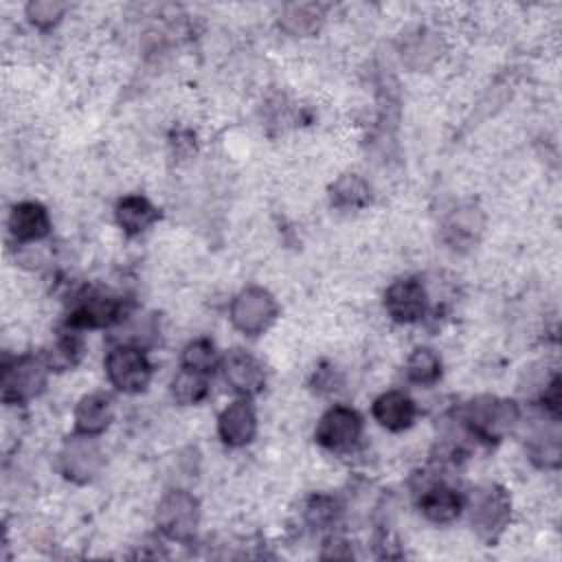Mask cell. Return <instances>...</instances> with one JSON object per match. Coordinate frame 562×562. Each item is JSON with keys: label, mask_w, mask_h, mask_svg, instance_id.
I'll list each match as a JSON object with an SVG mask.
<instances>
[{"label": "cell", "mask_w": 562, "mask_h": 562, "mask_svg": "<svg viewBox=\"0 0 562 562\" xmlns=\"http://www.w3.org/2000/svg\"><path fill=\"white\" fill-rule=\"evenodd\" d=\"M520 422V408L514 400L496 395L472 397L463 408V424L472 437L496 443L505 439Z\"/></svg>", "instance_id": "cell-1"}, {"label": "cell", "mask_w": 562, "mask_h": 562, "mask_svg": "<svg viewBox=\"0 0 562 562\" xmlns=\"http://www.w3.org/2000/svg\"><path fill=\"white\" fill-rule=\"evenodd\" d=\"M103 371L110 386L125 395L143 393L154 375L147 353L134 342L114 345L103 358Z\"/></svg>", "instance_id": "cell-2"}, {"label": "cell", "mask_w": 562, "mask_h": 562, "mask_svg": "<svg viewBox=\"0 0 562 562\" xmlns=\"http://www.w3.org/2000/svg\"><path fill=\"white\" fill-rule=\"evenodd\" d=\"M48 367L44 358L18 356L2 364L0 397L4 404H26L35 400L48 380Z\"/></svg>", "instance_id": "cell-3"}, {"label": "cell", "mask_w": 562, "mask_h": 562, "mask_svg": "<svg viewBox=\"0 0 562 562\" xmlns=\"http://www.w3.org/2000/svg\"><path fill=\"white\" fill-rule=\"evenodd\" d=\"M156 527L173 542L193 540L200 527V503L187 490H169L156 505Z\"/></svg>", "instance_id": "cell-4"}, {"label": "cell", "mask_w": 562, "mask_h": 562, "mask_svg": "<svg viewBox=\"0 0 562 562\" xmlns=\"http://www.w3.org/2000/svg\"><path fill=\"white\" fill-rule=\"evenodd\" d=\"M279 305L274 296L261 285H248L239 290L228 307V318L244 336H259L274 323Z\"/></svg>", "instance_id": "cell-5"}, {"label": "cell", "mask_w": 562, "mask_h": 562, "mask_svg": "<svg viewBox=\"0 0 562 562\" xmlns=\"http://www.w3.org/2000/svg\"><path fill=\"white\" fill-rule=\"evenodd\" d=\"M59 472L77 485L92 483L105 468V452L97 437L75 432L59 448Z\"/></svg>", "instance_id": "cell-6"}, {"label": "cell", "mask_w": 562, "mask_h": 562, "mask_svg": "<svg viewBox=\"0 0 562 562\" xmlns=\"http://www.w3.org/2000/svg\"><path fill=\"white\" fill-rule=\"evenodd\" d=\"M465 509L470 512L472 529L481 538L494 540L509 522L512 498L501 485L487 483L472 492L470 501H465Z\"/></svg>", "instance_id": "cell-7"}, {"label": "cell", "mask_w": 562, "mask_h": 562, "mask_svg": "<svg viewBox=\"0 0 562 562\" xmlns=\"http://www.w3.org/2000/svg\"><path fill=\"white\" fill-rule=\"evenodd\" d=\"M364 422L360 413L345 404H331L316 422L314 439L331 452H347L362 439Z\"/></svg>", "instance_id": "cell-8"}, {"label": "cell", "mask_w": 562, "mask_h": 562, "mask_svg": "<svg viewBox=\"0 0 562 562\" xmlns=\"http://www.w3.org/2000/svg\"><path fill=\"white\" fill-rule=\"evenodd\" d=\"M382 305L391 321L400 325H415L426 316L428 292L419 279L402 277L384 290Z\"/></svg>", "instance_id": "cell-9"}, {"label": "cell", "mask_w": 562, "mask_h": 562, "mask_svg": "<svg viewBox=\"0 0 562 562\" xmlns=\"http://www.w3.org/2000/svg\"><path fill=\"white\" fill-rule=\"evenodd\" d=\"M220 371L224 382L239 397H252L266 386L263 364L244 349H231L220 360Z\"/></svg>", "instance_id": "cell-10"}, {"label": "cell", "mask_w": 562, "mask_h": 562, "mask_svg": "<svg viewBox=\"0 0 562 562\" xmlns=\"http://www.w3.org/2000/svg\"><path fill=\"white\" fill-rule=\"evenodd\" d=\"M443 50H446L443 37L428 26L408 29L402 35L400 46H397L402 64L415 72H422V70H428L430 66H435L439 61V57L443 55Z\"/></svg>", "instance_id": "cell-11"}, {"label": "cell", "mask_w": 562, "mask_h": 562, "mask_svg": "<svg viewBox=\"0 0 562 562\" xmlns=\"http://www.w3.org/2000/svg\"><path fill=\"white\" fill-rule=\"evenodd\" d=\"M217 435L228 448H244L257 435V413L248 397L233 400L217 415Z\"/></svg>", "instance_id": "cell-12"}, {"label": "cell", "mask_w": 562, "mask_h": 562, "mask_svg": "<svg viewBox=\"0 0 562 562\" xmlns=\"http://www.w3.org/2000/svg\"><path fill=\"white\" fill-rule=\"evenodd\" d=\"M11 237L20 244H37L50 235V215L44 204L35 200H22L11 206L7 217Z\"/></svg>", "instance_id": "cell-13"}, {"label": "cell", "mask_w": 562, "mask_h": 562, "mask_svg": "<svg viewBox=\"0 0 562 562\" xmlns=\"http://www.w3.org/2000/svg\"><path fill=\"white\" fill-rule=\"evenodd\" d=\"M121 318V303L114 296L101 292H88L81 296L68 314V327L72 329H99L110 327Z\"/></svg>", "instance_id": "cell-14"}, {"label": "cell", "mask_w": 562, "mask_h": 562, "mask_svg": "<svg viewBox=\"0 0 562 562\" xmlns=\"http://www.w3.org/2000/svg\"><path fill=\"white\" fill-rule=\"evenodd\" d=\"M417 507L422 516L435 525H448L465 509V498L448 483L435 481L419 492Z\"/></svg>", "instance_id": "cell-15"}, {"label": "cell", "mask_w": 562, "mask_h": 562, "mask_svg": "<svg viewBox=\"0 0 562 562\" xmlns=\"http://www.w3.org/2000/svg\"><path fill=\"white\" fill-rule=\"evenodd\" d=\"M371 415L389 432H402L415 424L417 404L415 400L397 389L380 393L371 404Z\"/></svg>", "instance_id": "cell-16"}, {"label": "cell", "mask_w": 562, "mask_h": 562, "mask_svg": "<svg viewBox=\"0 0 562 562\" xmlns=\"http://www.w3.org/2000/svg\"><path fill=\"white\" fill-rule=\"evenodd\" d=\"M527 450L531 461L540 468H558L560 465V424L558 415L547 413L540 419H533L527 430Z\"/></svg>", "instance_id": "cell-17"}, {"label": "cell", "mask_w": 562, "mask_h": 562, "mask_svg": "<svg viewBox=\"0 0 562 562\" xmlns=\"http://www.w3.org/2000/svg\"><path fill=\"white\" fill-rule=\"evenodd\" d=\"M72 422H75V432L92 435V437L103 435L114 422V402H112V397L103 391L86 393L75 404Z\"/></svg>", "instance_id": "cell-18"}, {"label": "cell", "mask_w": 562, "mask_h": 562, "mask_svg": "<svg viewBox=\"0 0 562 562\" xmlns=\"http://www.w3.org/2000/svg\"><path fill=\"white\" fill-rule=\"evenodd\" d=\"M485 226L481 209L474 204L454 206L443 220V235L452 248H470L476 244Z\"/></svg>", "instance_id": "cell-19"}, {"label": "cell", "mask_w": 562, "mask_h": 562, "mask_svg": "<svg viewBox=\"0 0 562 562\" xmlns=\"http://www.w3.org/2000/svg\"><path fill=\"white\" fill-rule=\"evenodd\" d=\"M114 220L125 235H140L158 220V209L140 193L123 195L114 206Z\"/></svg>", "instance_id": "cell-20"}, {"label": "cell", "mask_w": 562, "mask_h": 562, "mask_svg": "<svg viewBox=\"0 0 562 562\" xmlns=\"http://www.w3.org/2000/svg\"><path fill=\"white\" fill-rule=\"evenodd\" d=\"M325 22V7L316 2H292L279 13V26L292 37L314 35Z\"/></svg>", "instance_id": "cell-21"}, {"label": "cell", "mask_w": 562, "mask_h": 562, "mask_svg": "<svg viewBox=\"0 0 562 562\" xmlns=\"http://www.w3.org/2000/svg\"><path fill=\"white\" fill-rule=\"evenodd\" d=\"M404 373L415 386H435L443 373L441 356L432 347H415L404 362Z\"/></svg>", "instance_id": "cell-22"}, {"label": "cell", "mask_w": 562, "mask_h": 562, "mask_svg": "<svg viewBox=\"0 0 562 562\" xmlns=\"http://www.w3.org/2000/svg\"><path fill=\"white\" fill-rule=\"evenodd\" d=\"M44 362L50 371H68L83 358V340L79 329L68 327L44 351Z\"/></svg>", "instance_id": "cell-23"}, {"label": "cell", "mask_w": 562, "mask_h": 562, "mask_svg": "<svg viewBox=\"0 0 562 562\" xmlns=\"http://www.w3.org/2000/svg\"><path fill=\"white\" fill-rule=\"evenodd\" d=\"M331 204L342 211H358L371 202V187L358 173H342L331 184Z\"/></svg>", "instance_id": "cell-24"}, {"label": "cell", "mask_w": 562, "mask_h": 562, "mask_svg": "<svg viewBox=\"0 0 562 562\" xmlns=\"http://www.w3.org/2000/svg\"><path fill=\"white\" fill-rule=\"evenodd\" d=\"M209 391H211L209 375L193 369H184V367H180V371L171 378V384H169V393L173 402L180 406H195L204 402L209 397Z\"/></svg>", "instance_id": "cell-25"}, {"label": "cell", "mask_w": 562, "mask_h": 562, "mask_svg": "<svg viewBox=\"0 0 562 562\" xmlns=\"http://www.w3.org/2000/svg\"><path fill=\"white\" fill-rule=\"evenodd\" d=\"M215 364H220V362H217V351H215L213 340L200 336L184 345L182 356H180V367L209 375L215 369Z\"/></svg>", "instance_id": "cell-26"}, {"label": "cell", "mask_w": 562, "mask_h": 562, "mask_svg": "<svg viewBox=\"0 0 562 562\" xmlns=\"http://www.w3.org/2000/svg\"><path fill=\"white\" fill-rule=\"evenodd\" d=\"M66 11H68V4L59 0H31L24 7V15L29 24L35 26L37 31L55 29L64 20Z\"/></svg>", "instance_id": "cell-27"}, {"label": "cell", "mask_w": 562, "mask_h": 562, "mask_svg": "<svg viewBox=\"0 0 562 562\" xmlns=\"http://www.w3.org/2000/svg\"><path fill=\"white\" fill-rule=\"evenodd\" d=\"M340 503L329 496V494H314L307 498L305 503V509H303V516L305 520L316 527V529H325V527H331L338 516H340Z\"/></svg>", "instance_id": "cell-28"}, {"label": "cell", "mask_w": 562, "mask_h": 562, "mask_svg": "<svg viewBox=\"0 0 562 562\" xmlns=\"http://www.w3.org/2000/svg\"><path fill=\"white\" fill-rule=\"evenodd\" d=\"M312 386L318 395H331L336 391H340L342 386V375L338 373L336 367L331 364H323L321 369H316L314 373V380H312Z\"/></svg>", "instance_id": "cell-29"}, {"label": "cell", "mask_w": 562, "mask_h": 562, "mask_svg": "<svg viewBox=\"0 0 562 562\" xmlns=\"http://www.w3.org/2000/svg\"><path fill=\"white\" fill-rule=\"evenodd\" d=\"M342 542H345V540H329V542H327V547H334V544H338V547H340ZM345 544H347V542H345ZM351 555H353L351 551H338V549H336V551L331 549V551L323 553V558H351Z\"/></svg>", "instance_id": "cell-30"}]
</instances>
